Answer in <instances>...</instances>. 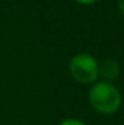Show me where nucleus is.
Wrapping results in <instances>:
<instances>
[{
    "label": "nucleus",
    "mask_w": 124,
    "mask_h": 125,
    "mask_svg": "<svg viewBox=\"0 0 124 125\" xmlns=\"http://www.w3.org/2000/svg\"><path fill=\"white\" fill-rule=\"evenodd\" d=\"M90 104L101 115H112L120 108L122 94L115 85L107 81L96 83L88 94Z\"/></svg>",
    "instance_id": "nucleus-1"
},
{
    "label": "nucleus",
    "mask_w": 124,
    "mask_h": 125,
    "mask_svg": "<svg viewBox=\"0 0 124 125\" xmlns=\"http://www.w3.org/2000/svg\"><path fill=\"white\" fill-rule=\"evenodd\" d=\"M72 77L81 84H91L99 77V64L95 57L88 53H79L73 56L69 62Z\"/></svg>",
    "instance_id": "nucleus-2"
},
{
    "label": "nucleus",
    "mask_w": 124,
    "mask_h": 125,
    "mask_svg": "<svg viewBox=\"0 0 124 125\" xmlns=\"http://www.w3.org/2000/svg\"><path fill=\"white\" fill-rule=\"evenodd\" d=\"M119 72H120L119 64L115 60H104L99 65V76L107 83H111L115 79H117Z\"/></svg>",
    "instance_id": "nucleus-3"
},
{
    "label": "nucleus",
    "mask_w": 124,
    "mask_h": 125,
    "mask_svg": "<svg viewBox=\"0 0 124 125\" xmlns=\"http://www.w3.org/2000/svg\"><path fill=\"white\" fill-rule=\"evenodd\" d=\"M60 125H85V124L80 120H76V118H68V120H64Z\"/></svg>",
    "instance_id": "nucleus-4"
},
{
    "label": "nucleus",
    "mask_w": 124,
    "mask_h": 125,
    "mask_svg": "<svg viewBox=\"0 0 124 125\" xmlns=\"http://www.w3.org/2000/svg\"><path fill=\"white\" fill-rule=\"evenodd\" d=\"M75 1L80 3V4H93V3H96L97 0H75Z\"/></svg>",
    "instance_id": "nucleus-5"
},
{
    "label": "nucleus",
    "mask_w": 124,
    "mask_h": 125,
    "mask_svg": "<svg viewBox=\"0 0 124 125\" xmlns=\"http://www.w3.org/2000/svg\"><path fill=\"white\" fill-rule=\"evenodd\" d=\"M119 11L122 13H124V0H120L119 1Z\"/></svg>",
    "instance_id": "nucleus-6"
}]
</instances>
